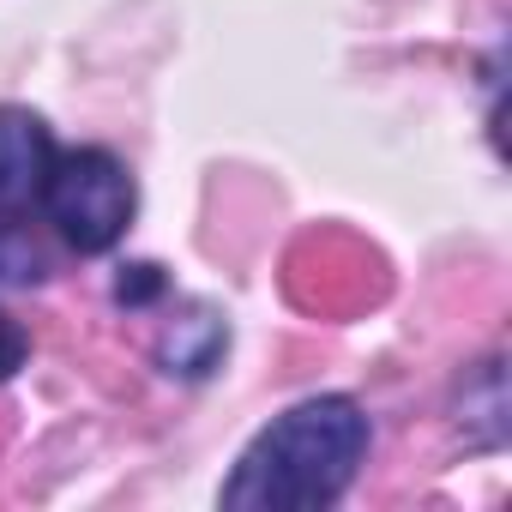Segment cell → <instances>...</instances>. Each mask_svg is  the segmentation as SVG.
<instances>
[{"label": "cell", "instance_id": "6da1fadb", "mask_svg": "<svg viewBox=\"0 0 512 512\" xmlns=\"http://www.w3.org/2000/svg\"><path fill=\"white\" fill-rule=\"evenodd\" d=\"M368 446V410L350 392H314L241 446L217 500L229 512H326L362 476Z\"/></svg>", "mask_w": 512, "mask_h": 512}, {"label": "cell", "instance_id": "7a4b0ae2", "mask_svg": "<svg viewBox=\"0 0 512 512\" xmlns=\"http://www.w3.org/2000/svg\"><path fill=\"white\" fill-rule=\"evenodd\" d=\"M139 211V187L133 169L109 151V145H67L55 151V169L43 181V211L49 229L73 247V253H115L127 223Z\"/></svg>", "mask_w": 512, "mask_h": 512}, {"label": "cell", "instance_id": "3957f363", "mask_svg": "<svg viewBox=\"0 0 512 512\" xmlns=\"http://www.w3.org/2000/svg\"><path fill=\"white\" fill-rule=\"evenodd\" d=\"M55 133L37 109L0 103V217L31 223L43 211V181L55 169Z\"/></svg>", "mask_w": 512, "mask_h": 512}, {"label": "cell", "instance_id": "277c9868", "mask_svg": "<svg viewBox=\"0 0 512 512\" xmlns=\"http://www.w3.org/2000/svg\"><path fill=\"white\" fill-rule=\"evenodd\" d=\"M151 356H157V368L169 380H211L223 368V356H229V320L217 308L193 302V308H181V314L163 320Z\"/></svg>", "mask_w": 512, "mask_h": 512}, {"label": "cell", "instance_id": "5b68a950", "mask_svg": "<svg viewBox=\"0 0 512 512\" xmlns=\"http://www.w3.org/2000/svg\"><path fill=\"white\" fill-rule=\"evenodd\" d=\"M458 428L476 452H500L506 446V368L500 356L464 368L458 380Z\"/></svg>", "mask_w": 512, "mask_h": 512}, {"label": "cell", "instance_id": "8992f818", "mask_svg": "<svg viewBox=\"0 0 512 512\" xmlns=\"http://www.w3.org/2000/svg\"><path fill=\"white\" fill-rule=\"evenodd\" d=\"M43 278H49V260L31 247L25 223H7V217H0V284H7V290H31V284H43Z\"/></svg>", "mask_w": 512, "mask_h": 512}, {"label": "cell", "instance_id": "52a82bcc", "mask_svg": "<svg viewBox=\"0 0 512 512\" xmlns=\"http://www.w3.org/2000/svg\"><path fill=\"white\" fill-rule=\"evenodd\" d=\"M163 296H169L163 266H151V260L121 266V278H115V302H121V308H151V302H163Z\"/></svg>", "mask_w": 512, "mask_h": 512}, {"label": "cell", "instance_id": "ba28073f", "mask_svg": "<svg viewBox=\"0 0 512 512\" xmlns=\"http://www.w3.org/2000/svg\"><path fill=\"white\" fill-rule=\"evenodd\" d=\"M25 362H31V332L13 314H0V386H7Z\"/></svg>", "mask_w": 512, "mask_h": 512}]
</instances>
